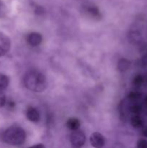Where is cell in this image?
Segmentation results:
<instances>
[{
	"mask_svg": "<svg viewBox=\"0 0 147 148\" xmlns=\"http://www.w3.org/2000/svg\"><path fill=\"white\" fill-rule=\"evenodd\" d=\"M141 93H139L138 92H131V93L128 95V98L130 101H135L141 98Z\"/></svg>",
	"mask_w": 147,
	"mask_h": 148,
	"instance_id": "9a60e30c",
	"label": "cell"
},
{
	"mask_svg": "<svg viewBox=\"0 0 147 148\" xmlns=\"http://www.w3.org/2000/svg\"><path fill=\"white\" fill-rule=\"evenodd\" d=\"M144 102H145L146 106H147V95H146V98H145V101H144Z\"/></svg>",
	"mask_w": 147,
	"mask_h": 148,
	"instance_id": "44dd1931",
	"label": "cell"
},
{
	"mask_svg": "<svg viewBox=\"0 0 147 148\" xmlns=\"http://www.w3.org/2000/svg\"><path fill=\"white\" fill-rule=\"evenodd\" d=\"M144 82V77L141 75H136L133 80V84L136 88H139L143 85Z\"/></svg>",
	"mask_w": 147,
	"mask_h": 148,
	"instance_id": "4fadbf2b",
	"label": "cell"
},
{
	"mask_svg": "<svg viewBox=\"0 0 147 148\" xmlns=\"http://www.w3.org/2000/svg\"><path fill=\"white\" fill-rule=\"evenodd\" d=\"M42 40L43 38H42L41 35L36 32L30 33L27 38V43L32 46H37L40 45L42 42Z\"/></svg>",
	"mask_w": 147,
	"mask_h": 148,
	"instance_id": "8992f818",
	"label": "cell"
},
{
	"mask_svg": "<svg viewBox=\"0 0 147 148\" xmlns=\"http://www.w3.org/2000/svg\"><path fill=\"white\" fill-rule=\"evenodd\" d=\"M9 77L5 75L0 74V92L6 89L9 85Z\"/></svg>",
	"mask_w": 147,
	"mask_h": 148,
	"instance_id": "30bf717a",
	"label": "cell"
},
{
	"mask_svg": "<svg viewBox=\"0 0 147 148\" xmlns=\"http://www.w3.org/2000/svg\"><path fill=\"white\" fill-rule=\"evenodd\" d=\"M142 134H143V135L144 136V137H147V126H146V127H145V128H144V130H143Z\"/></svg>",
	"mask_w": 147,
	"mask_h": 148,
	"instance_id": "ffe728a7",
	"label": "cell"
},
{
	"mask_svg": "<svg viewBox=\"0 0 147 148\" xmlns=\"http://www.w3.org/2000/svg\"><path fill=\"white\" fill-rule=\"evenodd\" d=\"M87 12L89 13V15H91L92 17H95V18H96V19H97L98 17H100L99 12L97 7H88Z\"/></svg>",
	"mask_w": 147,
	"mask_h": 148,
	"instance_id": "7c38bea8",
	"label": "cell"
},
{
	"mask_svg": "<svg viewBox=\"0 0 147 148\" xmlns=\"http://www.w3.org/2000/svg\"><path fill=\"white\" fill-rule=\"evenodd\" d=\"M30 148H45V146L42 144H37L34 146H32V147Z\"/></svg>",
	"mask_w": 147,
	"mask_h": 148,
	"instance_id": "d6986e66",
	"label": "cell"
},
{
	"mask_svg": "<svg viewBox=\"0 0 147 148\" xmlns=\"http://www.w3.org/2000/svg\"><path fill=\"white\" fill-rule=\"evenodd\" d=\"M131 125L133 126V128L138 129L142 127L143 121L141 117L138 115H135L131 119Z\"/></svg>",
	"mask_w": 147,
	"mask_h": 148,
	"instance_id": "8fae6325",
	"label": "cell"
},
{
	"mask_svg": "<svg viewBox=\"0 0 147 148\" xmlns=\"http://www.w3.org/2000/svg\"><path fill=\"white\" fill-rule=\"evenodd\" d=\"M129 109L132 114H135V115H138L141 111V107L138 104H133L130 107Z\"/></svg>",
	"mask_w": 147,
	"mask_h": 148,
	"instance_id": "5bb4252c",
	"label": "cell"
},
{
	"mask_svg": "<svg viewBox=\"0 0 147 148\" xmlns=\"http://www.w3.org/2000/svg\"><path fill=\"white\" fill-rule=\"evenodd\" d=\"M71 143L74 147L79 148L84 145L86 141V136L84 133L81 130H76L73 131L72 134H71Z\"/></svg>",
	"mask_w": 147,
	"mask_h": 148,
	"instance_id": "3957f363",
	"label": "cell"
},
{
	"mask_svg": "<svg viewBox=\"0 0 147 148\" xmlns=\"http://www.w3.org/2000/svg\"><path fill=\"white\" fill-rule=\"evenodd\" d=\"M6 103V96L3 92H0V108L4 106Z\"/></svg>",
	"mask_w": 147,
	"mask_h": 148,
	"instance_id": "ac0fdd59",
	"label": "cell"
},
{
	"mask_svg": "<svg viewBox=\"0 0 147 148\" xmlns=\"http://www.w3.org/2000/svg\"><path fill=\"white\" fill-rule=\"evenodd\" d=\"M131 66V62L126 59H121L118 62V69L120 72H124L127 70Z\"/></svg>",
	"mask_w": 147,
	"mask_h": 148,
	"instance_id": "9c48e42d",
	"label": "cell"
},
{
	"mask_svg": "<svg viewBox=\"0 0 147 148\" xmlns=\"http://www.w3.org/2000/svg\"><path fill=\"white\" fill-rule=\"evenodd\" d=\"M27 118L32 122H37L40 119V114L37 109L33 107H29L26 111Z\"/></svg>",
	"mask_w": 147,
	"mask_h": 148,
	"instance_id": "52a82bcc",
	"label": "cell"
},
{
	"mask_svg": "<svg viewBox=\"0 0 147 148\" xmlns=\"http://www.w3.org/2000/svg\"><path fill=\"white\" fill-rule=\"evenodd\" d=\"M137 148H147V140L143 139L138 140L137 143Z\"/></svg>",
	"mask_w": 147,
	"mask_h": 148,
	"instance_id": "e0dca14e",
	"label": "cell"
},
{
	"mask_svg": "<svg viewBox=\"0 0 147 148\" xmlns=\"http://www.w3.org/2000/svg\"><path fill=\"white\" fill-rule=\"evenodd\" d=\"M146 85H147V78L146 79Z\"/></svg>",
	"mask_w": 147,
	"mask_h": 148,
	"instance_id": "7402d4cb",
	"label": "cell"
},
{
	"mask_svg": "<svg viewBox=\"0 0 147 148\" xmlns=\"http://www.w3.org/2000/svg\"><path fill=\"white\" fill-rule=\"evenodd\" d=\"M66 125L69 130H72V131H76V130H79V127H80V122L77 119L70 118L68 119Z\"/></svg>",
	"mask_w": 147,
	"mask_h": 148,
	"instance_id": "ba28073f",
	"label": "cell"
},
{
	"mask_svg": "<svg viewBox=\"0 0 147 148\" xmlns=\"http://www.w3.org/2000/svg\"><path fill=\"white\" fill-rule=\"evenodd\" d=\"M11 42L10 38L4 33L0 32V56L8 53L10 49Z\"/></svg>",
	"mask_w": 147,
	"mask_h": 148,
	"instance_id": "277c9868",
	"label": "cell"
},
{
	"mask_svg": "<svg viewBox=\"0 0 147 148\" xmlns=\"http://www.w3.org/2000/svg\"><path fill=\"white\" fill-rule=\"evenodd\" d=\"M26 134L24 130L19 127H11L5 130L2 139L11 145H20L25 141Z\"/></svg>",
	"mask_w": 147,
	"mask_h": 148,
	"instance_id": "7a4b0ae2",
	"label": "cell"
},
{
	"mask_svg": "<svg viewBox=\"0 0 147 148\" xmlns=\"http://www.w3.org/2000/svg\"><path fill=\"white\" fill-rule=\"evenodd\" d=\"M24 84L30 90L35 92H41L47 88V79L46 76L40 72L32 70L27 72L24 78Z\"/></svg>",
	"mask_w": 147,
	"mask_h": 148,
	"instance_id": "6da1fadb",
	"label": "cell"
},
{
	"mask_svg": "<svg viewBox=\"0 0 147 148\" xmlns=\"http://www.w3.org/2000/svg\"><path fill=\"white\" fill-rule=\"evenodd\" d=\"M90 143L95 148H102L105 143V138L99 132H94L90 137Z\"/></svg>",
	"mask_w": 147,
	"mask_h": 148,
	"instance_id": "5b68a950",
	"label": "cell"
},
{
	"mask_svg": "<svg viewBox=\"0 0 147 148\" xmlns=\"http://www.w3.org/2000/svg\"><path fill=\"white\" fill-rule=\"evenodd\" d=\"M139 34L136 32H131L129 34V39L133 43H136L139 40Z\"/></svg>",
	"mask_w": 147,
	"mask_h": 148,
	"instance_id": "2e32d148",
	"label": "cell"
}]
</instances>
